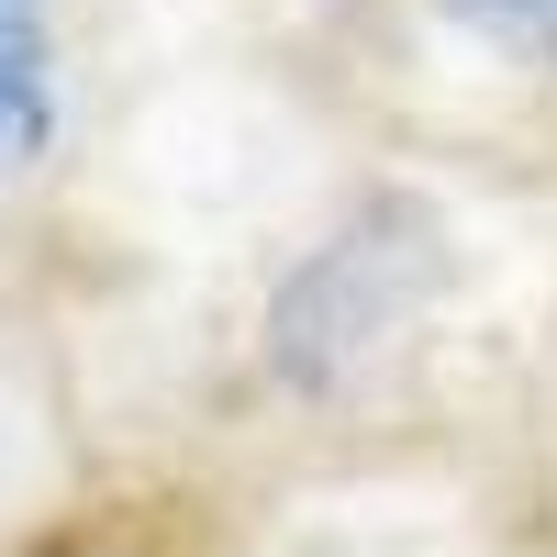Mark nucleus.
<instances>
[{"instance_id":"f257e3e1","label":"nucleus","mask_w":557,"mask_h":557,"mask_svg":"<svg viewBox=\"0 0 557 557\" xmlns=\"http://www.w3.org/2000/svg\"><path fill=\"white\" fill-rule=\"evenodd\" d=\"M424 290H435V223L424 212H368L357 235H335L278 290V368H290L301 391L346 380L357 357H380L412 323Z\"/></svg>"},{"instance_id":"f03ea898","label":"nucleus","mask_w":557,"mask_h":557,"mask_svg":"<svg viewBox=\"0 0 557 557\" xmlns=\"http://www.w3.org/2000/svg\"><path fill=\"white\" fill-rule=\"evenodd\" d=\"M45 146V34H34V0L0 12V168Z\"/></svg>"},{"instance_id":"7ed1b4c3","label":"nucleus","mask_w":557,"mask_h":557,"mask_svg":"<svg viewBox=\"0 0 557 557\" xmlns=\"http://www.w3.org/2000/svg\"><path fill=\"white\" fill-rule=\"evenodd\" d=\"M469 23H491V34H513V45H535V57H557V0H457Z\"/></svg>"}]
</instances>
